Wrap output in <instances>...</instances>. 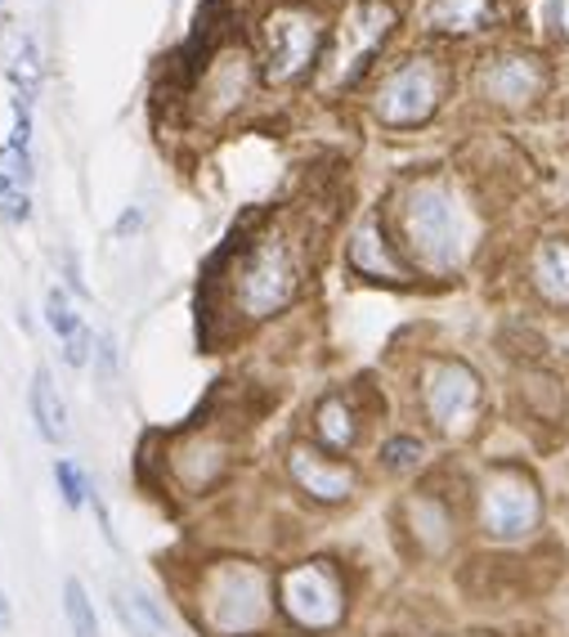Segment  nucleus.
Returning <instances> with one entry per match:
<instances>
[{
	"label": "nucleus",
	"instance_id": "f257e3e1",
	"mask_svg": "<svg viewBox=\"0 0 569 637\" xmlns=\"http://www.w3.org/2000/svg\"><path fill=\"white\" fill-rule=\"evenodd\" d=\"M399 234L408 256L431 274H453L475 247L471 211L444 180H412L399 193Z\"/></svg>",
	"mask_w": 569,
	"mask_h": 637
},
{
	"label": "nucleus",
	"instance_id": "f03ea898",
	"mask_svg": "<svg viewBox=\"0 0 569 637\" xmlns=\"http://www.w3.org/2000/svg\"><path fill=\"white\" fill-rule=\"evenodd\" d=\"M273 606L278 593L256 561H216L197 588V615L211 637H260Z\"/></svg>",
	"mask_w": 569,
	"mask_h": 637
},
{
	"label": "nucleus",
	"instance_id": "7ed1b4c3",
	"mask_svg": "<svg viewBox=\"0 0 569 637\" xmlns=\"http://www.w3.org/2000/svg\"><path fill=\"white\" fill-rule=\"evenodd\" d=\"M543 485L520 463H493L475 480L471 521L489 543H525L543 530Z\"/></svg>",
	"mask_w": 569,
	"mask_h": 637
},
{
	"label": "nucleus",
	"instance_id": "20e7f679",
	"mask_svg": "<svg viewBox=\"0 0 569 637\" xmlns=\"http://www.w3.org/2000/svg\"><path fill=\"white\" fill-rule=\"evenodd\" d=\"M273 593H278L282 619H288L297 633H332L345 619V606H350L345 580L328 556L282 565L278 580H273Z\"/></svg>",
	"mask_w": 569,
	"mask_h": 637
},
{
	"label": "nucleus",
	"instance_id": "39448f33",
	"mask_svg": "<svg viewBox=\"0 0 569 637\" xmlns=\"http://www.w3.org/2000/svg\"><path fill=\"white\" fill-rule=\"evenodd\" d=\"M297 256L288 252L282 238H260L243 252L238 269H234V306L247 319H269L278 310H288V301L297 297Z\"/></svg>",
	"mask_w": 569,
	"mask_h": 637
},
{
	"label": "nucleus",
	"instance_id": "423d86ee",
	"mask_svg": "<svg viewBox=\"0 0 569 637\" xmlns=\"http://www.w3.org/2000/svg\"><path fill=\"white\" fill-rule=\"evenodd\" d=\"M480 404H484V386H480L475 369H466L462 360L426 364V373H421V413L440 436H449V440L466 436L480 422Z\"/></svg>",
	"mask_w": 569,
	"mask_h": 637
},
{
	"label": "nucleus",
	"instance_id": "0eeeda50",
	"mask_svg": "<svg viewBox=\"0 0 569 637\" xmlns=\"http://www.w3.org/2000/svg\"><path fill=\"white\" fill-rule=\"evenodd\" d=\"M444 99V77L431 59H408L382 82L377 91V117L390 130H412L421 121H431Z\"/></svg>",
	"mask_w": 569,
	"mask_h": 637
},
{
	"label": "nucleus",
	"instance_id": "6e6552de",
	"mask_svg": "<svg viewBox=\"0 0 569 637\" xmlns=\"http://www.w3.org/2000/svg\"><path fill=\"white\" fill-rule=\"evenodd\" d=\"M288 480L305 493L310 503H323V508L350 503L354 489H359V471H354L345 458L319 449V445H292L288 449Z\"/></svg>",
	"mask_w": 569,
	"mask_h": 637
},
{
	"label": "nucleus",
	"instance_id": "1a4fd4ad",
	"mask_svg": "<svg viewBox=\"0 0 569 637\" xmlns=\"http://www.w3.org/2000/svg\"><path fill=\"white\" fill-rule=\"evenodd\" d=\"M319 50V23L305 14L282 10L265 23V77L269 82H292L301 77Z\"/></svg>",
	"mask_w": 569,
	"mask_h": 637
},
{
	"label": "nucleus",
	"instance_id": "9d476101",
	"mask_svg": "<svg viewBox=\"0 0 569 637\" xmlns=\"http://www.w3.org/2000/svg\"><path fill=\"white\" fill-rule=\"evenodd\" d=\"M404 525L426 556H444L458 543V517L444 493H408L404 499Z\"/></svg>",
	"mask_w": 569,
	"mask_h": 637
},
{
	"label": "nucleus",
	"instance_id": "9b49d317",
	"mask_svg": "<svg viewBox=\"0 0 569 637\" xmlns=\"http://www.w3.org/2000/svg\"><path fill=\"white\" fill-rule=\"evenodd\" d=\"M345 256H350V269L364 274V278H377V283H404V278H408V269H404V261L390 252V238L382 234L377 216H368L359 230H354Z\"/></svg>",
	"mask_w": 569,
	"mask_h": 637
},
{
	"label": "nucleus",
	"instance_id": "f8f14e48",
	"mask_svg": "<svg viewBox=\"0 0 569 637\" xmlns=\"http://www.w3.org/2000/svg\"><path fill=\"white\" fill-rule=\"evenodd\" d=\"M543 86V73L529 63V59H497L484 67V77H480V91L493 99V104H507V108H520L538 95Z\"/></svg>",
	"mask_w": 569,
	"mask_h": 637
},
{
	"label": "nucleus",
	"instance_id": "ddd939ff",
	"mask_svg": "<svg viewBox=\"0 0 569 637\" xmlns=\"http://www.w3.org/2000/svg\"><path fill=\"white\" fill-rule=\"evenodd\" d=\"M534 293L556 306V310H569V238H547L538 252H534Z\"/></svg>",
	"mask_w": 569,
	"mask_h": 637
},
{
	"label": "nucleus",
	"instance_id": "4468645a",
	"mask_svg": "<svg viewBox=\"0 0 569 637\" xmlns=\"http://www.w3.org/2000/svg\"><path fill=\"white\" fill-rule=\"evenodd\" d=\"M314 445L336 454V458L359 445V417H354V408L345 404V395L319 400V408H314Z\"/></svg>",
	"mask_w": 569,
	"mask_h": 637
},
{
	"label": "nucleus",
	"instance_id": "2eb2a0df",
	"mask_svg": "<svg viewBox=\"0 0 569 637\" xmlns=\"http://www.w3.org/2000/svg\"><path fill=\"white\" fill-rule=\"evenodd\" d=\"M32 417H36L41 440H50V445L67 440V408H63V395H58L50 369H36V378H32Z\"/></svg>",
	"mask_w": 569,
	"mask_h": 637
},
{
	"label": "nucleus",
	"instance_id": "dca6fc26",
	"mask_svg": "<svg viewBox=\"0 0 569 637\" xmlns=\"http://www.w3.org/2000/svg\"><path fill=\"white\" fill-rule=\"evenodd\" d=\"M112 611H117V619H121V628L130 637H162V628H167L158 602L144 597V593H135V588H117L112 593Z\"/></svg>",
	"mask_w": 569,
	"mask_h": 637
},
{
	"label": "nucleus",
	"instance_id": "f3484780",
	"mask_svg": "<svg viewBox=\"0 0 569 637\" xmlns=\"http://www.w3.org/2000/svg\"><path fill=\"white\" fill-rule=\"evenodd\" d=\"M489 19V0H431L426 6V23L440 32H471L484 28Z\"/></svg>",
	"mask_w": 569,
	"mask_h": 637
},
{
	"label": "nucleus",
	"instance_id": "a211bd4d",
	"mask_svg": "<svg viewBox=\"0 0 569 637\" xmlns=\"http://www.w3.org/2000/svg\"><path fill=\"white\" fill-rule=\"evenodd\" d=\"M426 440H417V436H408V432H399V436H390L382 449H377V463H382V471H390V476H412V471H421L426 467Z\"/></svg>",
	"mask_w": 569,
	"mask_h": 637
},
{
	"label": "nucleus",
	"instance_id": "6ab92c4d",
	"mask_svg": "<svg viewBox=\"0 0 569 637\" xmlns=\"http://www.w3.org/2000/svg\"><path fill=\"white\" fill-rule=\"evenodd\" d=\"M63 611H67V624H73V637H99L95 606H90V597H86V588L77 580L63 584Z\"/></svg>",
	"mask_w": 569,
	"mask_h": 637
},
{
	"label": "nucleus",
	"instance_id": "aec40b11",
	"mask_svg": "<svg viewBox=\"0 0 569 637\" xmlns=\"http://www.w3.org/2000/svg\"><path fill=\"white\" fill-rule=\"evenodd\" d=\"M54 485H58V493H63V503H67V508H82V503H86V493H90V480L82 476L77 463H67V458L54 463Z\"/></svg>",
	"mask_w": 569,
	"mask_h": 637
},
{
	"label": "nucleus",
	"instance_id": "412c9836",
	"mask_svg": "<svg viewBox=\"0 0 569 637\" xmlns=\"http://www.w3.org/2000/svg\"><path fill=\"white\" fill-rule=\"evenodd\" d=\"M45 323L67 341V337H77L82 332V319H77V310L67 306V297L58 293V288H50V297H45Z\"/></svg>",
	"mask_w": 569,
	"mask_h": 637
},
{
	"label": "nucleus",
	"instance_id": "4be33fe9",
	"mask_svg": "<svg viewBox=\"0 0 569 637\" xmlns=\"http://www.w3.org/2000/svg\"><path fill=\"white\" fill-rule=\"evenodd\" d=\"M90 346H95V337H90V328H82L77 337H67V341H63V360L73 364V369H82V364L90 360Z\"/></svg>",
	"mask_w": 569,
	"mask_h": 637
},
{
	"label": "nucleus",
	"instance_id": "5701e85b",
	"mask_svg": "<svg viewBox=\"0 0 569 637\" xmlns=\"http://www.w3.org/2000/svg\"><path fill=\"white\" fill-rule=\"evenodd\" d=\"M0 211H6V221H10V225H23V221L32 216V202H28V193H23V189H14Z\"/></svg>",
	"mask_w": 569,
	"mask_h": 637
},
{
	"label": "nucleus",
	"instance_id": "b1692460",
	"mask_svg": "<svg viewBox=\"0 0 569 637\" xmlns=\"http://www.w3.org/2000/svg\"><path fill=\"white\" fill-rule=\"evenodd\" d=\"M139 225H144V216H139V211H126V216L117 221V238H126V234H135Z\"/></svg>",
	"mask_w": 569,
	"mask_h": 637
},
{
	"label": "nucleus",
	"instance_id": "393cba45",
	"mask_svg": "<svg viewBox=\"0 0 569 637\" xmlns=\"http://www.w3.org/2000/svg\"><path fill=\"white\" fill-rule=\"evenodd\" d=\"M10 624V602H6V593H0V628Z\"/></svg>",
	"mask_w": 569,
	"mask_h": 637
},
{
	"label": "nucleus",
	"instance_id": "a878e982",
	"mask_svg": "<svg viewBox=\"0 0 569 637\" xmlns=\"http://www.w3.org/2000/svg\"><path fill=\"white\" fill-rule=\"evenodd\" d=\"M10 193H14V189H10V176L0 171V198H10Z\"/></svg>",
	"mask_w": 569,
	"mask_h": 637
},
{
	"label": "nucleus",
	"instance_id": "bb28decb",
	"mask_svg": "<svg viewBox=\"0 0 569 637\" xmlns=\"http://www.w3.org/2000/svg\"><path fill=\"white\" fill-rule=\"evenodd\" d=\"M560 23H565V32H569V0H560Z\"/></svg>",
	"mask_w": 569,
	"mask_h": 637
}]
</instances>
